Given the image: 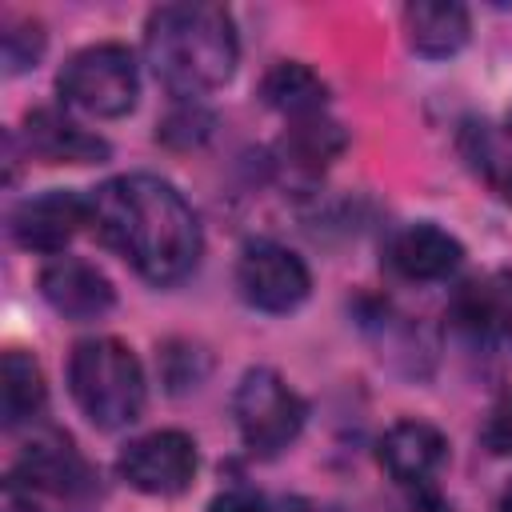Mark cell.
<instances>
[{
  "instance_id": "cell-17",
  "label": "cell",
  "mask_w": 512,
  "mask_h": 512,
  "mask_svg": "<svg viewBox=\"0 0 512 512\" xmlns=\"http://www.w3.org/2000/svg\"><path fill=\"white\" fill-rule=\"evenodd\" d=\"M48 400L44 388V372L36 364V356H28L24 348H8L0 360V420L4 428H20L24 420H32Z\"/></svg>"
},
{
  "instance_id": "cell-15",
  "label": "cell",
  "mask_w": 512,
  "mask_h": 512,
  "mask_svg": "<svg viewBox=\"0 0 512 512\" xmlns=\"http://www.w3.org/2000/svg\"><path fill=\"white\" fill-rule=\"evenodd\" d=\"M404 32H408V44L412 52L420 56H452L468 44V32H472V20H468V8L464 4H452V0H420V4H408L404 8Z\"/></svg>"
},
{
  "instance_id": "cell-2",
  "label": "cell",
  "mask_w": 512,
  "mask_h": 512,
  "mask_svg": "<svg viewBox=\"0 0 512 512\" xmlns=\"http://www.w3.org/2000/svg\"><path fill=\"white\" fill-rule=\"evenodd\" d=\"M144 60L172 96H204L236 72V24L220 4H160L144 24Z\"/></svg>"
},
{
  "instance_id": "cell-25",
  "label": "cell",
  "mask_w": 512,
  "mask_h": 512,
  "mask_svg": "<svg viewBox=\"0 0 512 512\" xmlns=\"http://www.w3.org/2000/svg\"><path fill=\"white\" fill-rule=\"evenodd\" d=\"M496 512H512V484L500 492V500H496Z\"/></svg>"
},
{
  "instance_id": "cell-12",
  "label": "cell",
  "mask_w": 512,
  "mask_h": 512,
  "mask_svg": "<svg viewBox=\"0 0 512 512\" xmlns=\"http://www.w3.org/2000/svg\"><path fill=\"white\" fill-rule=\"evenodd\" d=\"M40 296L68 320H100L116 300L112 280L80 256H52L40 272Z\"/></svg>"
},
{
  "instance_id": "cell-3",
  "label": "cell",
  "mask_w": 512,
  "mask_h": 512,
  "mask_svg": "<svg viewBox=\"0 0 512 512\" xmlns=\"http://www.w3.org/2000/svg\"><path fill=\"white\" fill-rule=\"evenodd\" d=\"M68 388L96 428H124L144 412V368L116 336L80 340L68 356Z\"/></svg>"
},
{
  "instance_id": "cell-20",
  "label": "cell",
  "mask_w": 512,
  "mask_h": 512,
  "mask_svg": "<svg viewBox=\"0 0 512 512\" xmlns=\"http://www.w3.org/2000/svg\"><path fill=\"white\" fill-rule=\"evenodd\" d=\"M0 52H4L8 76L28 72L40 60V52H44V28H40V20H32V16H4Z\"/></svg>"
},
{
  "instance_id": "cell-6",
  "label": "cell",
  "mask_w": 512,
  "mask_h": 512,
  "mask_svg": "<svg viewBox=\"0 0 512 512\" xmlns=\"http://www.w3.org/2000/svg\"><path fill=\"white\" fill-rule=\"evenodd\" d=\"M236 288L260 312H292L308 300V264L280 240H248L236 260Z\"/></svg>"
},
{
  "instance_id": "cell-1",
  "label": "cell",
  "mask_w": 512,
  "mask_h": 512,
  "mask_svg": "<svg viewBox=\"0 0 512 512\" xmlns=\"http://www.w3.org/2000/svg\"><path fill=\"white\" fill-rule=\"evenodd\" d=\"M88 208L96 236L156 288L180 284L200 264V220L176 184L152 172L112 176L88 192Z\"/></svg>"
},
{
  "instance_id": "cell-19",
  "label": "cell",
  "mask_w": 512,
  "mask_h": 512,
  "mask_svg": "<svg viewBox=\"0 0 512 512\" xmlns=\"http://www.w3.org/2000/svg\"><path fill=\"white\" fill-rule=\"evenodd\" d=\"M468 160L476 164V172L500 192V200L512 204V128L496 132L488 124L468 132Z\"/></svg>"
},
{
  "instance_id": "cell-22",
  "label": "cell",
  "mask_w": 512,
  "mask_h": 512,
  "mask_svg": "<svg viewBox=\"0 0 512 512\" xmlns=\"http://www.w3.org/2000/svg\"><path fill=\"white\" fill-rule=\"evenodd\" d=\"M0 512H52L48 500L40 492H32L20 476H4V488H0Z\"/></svg>"
},
{
  "instance_id": "cell-8",
  "label": "cell",
  "mask_w": 512,
  "mask_h": 512,
  "mask_svg": "<svg viewBox=\"0 0 512 512\" xmlns=\"http://www.w3.org/2000/svg\"><path fill=\"white\" fill-rule=\"evenodd\" d=\"M84 224L92 228V208H88V196L72 188H48L40 196H28L12 208V220H8L12 240L44 256H60Z\"/></svg>"
},
{
  "instance_id": "cell-5",
  "label": "cell",
  "mask_w": 512,
  "mask_h": 512,
  "mask_svg": "<svg viewBox=\"0 0 512 512\" xmlns=\"http://www.w3.org/2000/svg\"><path fill=\"white\" fill-rule=\"evenodd\" d=\"M232 416L252 456H276L300 436L308 408L276 368H248L232 392Z\"/></svg>"
},
{
  "instance_id": "cell-24",
  "label": "cell",
  "mask_w": 512,
  "mask_h": 512,
  "mask_svg": "<svg viewBox=\"0 0 512 512\" xmlns=\"http://www.w3.org/2000/svg\"><path fill=\"white\" fill-rule=\"evenodd\" d=\"M208 512H268V504H264L260 492L236 484V488H224V492L208 504Z\"/></svg>"
},
{
  "instance_id": "cell-16",
  "label": "cell",
  "mask_w": 512,
  "mask_h": 512,
  "mask_svg": "<svg viewBox=\"0 0 512 512\" xmlns=\"http://www.w3.org/2000/svg\"><path fill=\"white\" fill-rule=\"evenodd\" d=\"M260 96L268 108H276L288 120H304V116H320L328 104V84L300 60H276L264 80H260Z\"/></svg>"
},
{
  "instance_id": "cell-9",
  "label": "cell",
  "mask_w": 512,
  "mask_h": 512,
  "mask_svg": "<svg viewBox=\"0 0 512 512\" xmlns=\"http://www.w3.org/2000/svg\"><path fill=\"white\" fill-rule=\"evenodd\" d=\"M12 476H20L32 492H40L44 500H64L76 504L92 492V472L84 464V456L72 448L68 436L60 432H44L32 436V444L20 452Z\"/></svg>"
},
{
  "instance_id": "cell-18",
  "label": "cell",
  "mask_w": 512,
  "mask_h": 512,
  "mask_svg": "<svg viewBox=\"0 0 512 512\" xmlns=\"http://www.w3.org/2000/svg\"><path fill=\"white\" fill-rule=\"evenodd\" d=\"M348 136L336 120H328L324 112L320 116H304V120H288V132L280 140V152L292 168L300 172H320L328 168L340 152H344Z\"/></svg>"
},
{
  "instance_id": "cell-13",
  "label": "cell",
  "mask_w": 512,
  "mask_h": 512,
  "mask_svg": "<svg viewBox=\"0 0 512 512\" xmlns=\"http://www.w3.org/2000/svg\"><path fill=\"white\" fill-rule=\"evenodd\" d=\"M24 144L44 164H100L108 160V144L64 116L60 108H32L24 120Z\"/></svg>"
},
{
  "instance_id": "cell-23",
  "label": "cell",
  "mask_w": 512,
  "mask_h": 512,
  "mask_svg": "<svg viewBox=\"0 0 512 512\" xmlns=\"http://www.w3.org/2000/svg\"><path fill=\"white\" fill-rule=\"evenodd\" d=\"M208 124H212V120H208L200 108H188V112H172V116L164 120L160 136H164V140H176V132H180L184 144H188V140H200V136L208 132Z\"/></svg>"
},
{
  "instance_id": "cell-11",
  "label": "cell",
  "mask_w": 512,
  "mask_h": 512,
  "mask_svg": "<svg viewBox=\"0 0 512 512\" xmlns=\"http://www.w3.org/2000/svg\"><path fill=\"white\" fill-rule=\"evenodd\" d=\"M464 260V248L452 232L420 220V224H404L400 232H392V240L384 244V264L400 276V280H448Z\"/></svg>"
},
{
  "instance_id": "cell-7",
  "label": "cell",
  "mask_w": 512,
  "mask_h": 512,
  "mask_svg": "<svg viewBox=\"0 0 512 512\" xmlns=\"http://www.w3.org/2000/svg\"><path fill=\"white\" fill-rule=\"evenodd\" d=\"M200 468L196 444L180 428H156L128 440L116 456V472L148 496H180Z\"/></svg>"
},
{
  "instance_id": "cell-4",
  "label": "cell",
  "mask_w": 512,
  "mask_h": 512,
  "mask_svg": "<svg viewBox=\"0 0 512 512\" xmlns=\"http://www.w3.org/2000/svg\"><path fill=\"white\" fill-rule=\"evenodd\" d=\"M56 88L64 104L88 116H100V120L124 116L140 96L136 56L124 44H88L68 56V64L56 76Z\"/></svg>"
},
{
  "instance_id": "cell-10",
  "label": "cell",
  "mask_w": 512,
  "mask_h": 512,
  "mask_svg": "<svg viewBox=\"0 0 512 512\" xmlns=\"http://www.w3.org/2000/svg\"><path fill=\"white\" fill-rule=\"evenodd\" d=\"M380 468L404 488H428L448 460V440L428 420H396L376 444Z\"/></svg>"
},
{
  "instance_id": "cell-14",
  "label": "cell",
  "mask_w": 512,
  "mask_h": 512,
  "mask_svg": "<svg viewBox=\"0 0 512 512\" xmlns=\"http://www.w3.org/2000/svg\"><path fill=\"white\" fill-rule=\"evenodd\" d=\"M452 324L468 336H496L512 344V268L488 276V280H468L460 284L452 300Z\"/></svg>"
},
{
  "instance_id": "cell-21",
  "label": "cell",
  "mask_w": 512,
  "mask_h": 512,
  "mask_svg": "<svg viewBox=\"0 0 512 512\" xmlns=\"http://www.w3.org/2000/svg\"><path fill=\"white\" fill-rule=\"evenodd\" d=\"M484 448L492 456H512V388H504L484 420Z\"/></svg>"
}]
</instances>
